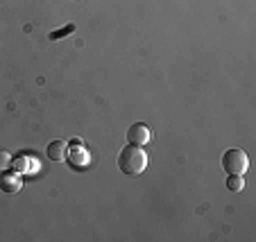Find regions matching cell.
<instances>
[{"mask_svg": "<svg viewBox=\"0 0 256 242\" xmlns=\"http://www.w3.org/2000/svg\"><path fill=\"white\" fill-rule=\"evenodd\" d=\"M118 168L130 177H138L145 172L148 168V154H145L143 147L138 145H127L120 150L118 154Z\"/></svg>", "mask_w": 256, "mask_h": 242, "instance_id": "obj_1", "label": "cell"}, {"mask_svg": "<svg viewBox=\"0 0 256 242\" xmlns=\"http://www.w3.org/2000/svg\"><path fill=\"white\" fill-rule=\"evenodd\" d=\"M150 138H152V131H150V127L143 125V122L132 125L130 131H127V143H130V145L143 147V145H148V143H150Z\"/></svg>", "mask_w": 256, "mask_h": 242, "instance_id": "obj_3", "label": "cell"}, {"mask_svg": "<svg viewBox=\"0 0 256 242\" xmlns=\"http://www.w3.org/2000/svg\"><path fill=\"white\" fill-rule=\"evenodd\" d=\"M20 186H23V181H20L18 175H14V172H0V190L2 193H18Z\"/></svg>", "mask_w": 256, "mask_h": 242, "instance_id": "obj_4", "label": "cell"}, {"mask_svg": "<svg viewBox=\"0 0 256 242\" xmlns=\"http://www.w3.org/2000/svg\"><path fill=\"white\" fill-rule=\"evenodd\" d=\"M66 147L68 145L64 141H52L48 145V150H46V154H48L50 161H54V163H62V161H66V154H68Z\"/></svg>", "mask_w": 256, "mask_h": 242, "instance_id": "obj_5", "label": "cell"}, {"mask_svg": "<svg viewBox=\"0 0 256 242\" xmlns=\"http://www.w3.org/2000/svg\"><path fill=\"white\" fill-rule=\"evenodd\" d=\"M227 188L232 190V193H240L242 188H245V181H242V177H236V175H232L227 179Z\"/></svg>", "mask_w": 256, "mask_h": 242, "instance_id": "obj_7", "label": "cell"}, {"mask_svg": "<svg viewBox=\"0 0 256 242\" xmlns=\"http://www.w3.org/2000/svg\"><path fill=\"white\" fill-rule=\"evenodd\" d=\"M75 32V25H66V27H62V29H54V32H50L48 34V39L50 41H57V39H64V36H68V34H72Z\"/></svg>", "mask_w": 256, "mask_h": 242, "instance_id": "obj_6", "label": "cell"}, {"mask_svg": "<svg viewBox=\"0 0 256 242\" xmlns=\"http://www.w3.org/2000/svg\"><path fill=\"white\" fill-rule=\"evenodd\" d=\"M247 168H250V159H247V154L242 150H238V147H232V150H227L222 154V170L229 177L232 175L242 177L247 172Z\"/></svg>", "mask_w": 256, "mask_h": 242, "instance_id": "obj_2", "label": "cell"}, {"mask_svg": "<svg viewBox=\"0 0 256 242\" xmlns=\"http://www.w3.org/2000/svg\"><path fill=\"white\" fill-rule=\"evenodd\" d=\"M12 168V156L7 150H0V172H5V170Z\"/></svg>", "mask_w": 256, "mask_h": 242, "instance_id": "obj_8", "label": "cell"}]
</instances>
